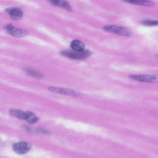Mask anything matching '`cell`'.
<instances>
[{"instance_id": "2", "label": "cell", "mask_w": 158, "mask_h": 158, "mask_svg": "<svg viewBox=\"0 0 158 158\" xmlns=\"http://www.w3.org/2000/svg\"><path fill=\"white\" fill-rule=\"evenodd\" d=\"M107 31L119 35L129 36L132 34V31L127 28L116 25H106L103 27Z\"/></svg>"}, {"instance_id": "14", "label": "cell", "mask_w": 158, "mask_h": 158, "mask_svg": "<svg viewBox=\"0 0 158 158\" xmlns=\"http://www.w3.org/2000/svg\"><path fill=\"white\" fill-rule=\"evenodd\" d=\"M143 24L147 26H155L158 25V21L152 20H145L142 22Z\"/></svg>"}, {"instance_id": "9", "label": "cell", "mask_w": 158, "mask_h": 158, "mask_svg": "<svg viewBox=\"0 0 158 158\" xmlns=\"http://www.w3.org/2000/svg\"><path fill=\"white\" fill-rule=\"evenodd\" d=\"M50 1L53 5L60 6L69 11L72 10L70 4L66 1L53 0Z\"/></svg>"}, {"instance_id": "1", "label": "cell", "mask_w": 158, "mask_h": 158, "mask_svg": "<svg viewBox=\"0 0 158 158\" xmlns=\"http://www.w3.org/2000/svg\"><path fill=\"white\" fill-rule=\"evenodd\" d=\"M91 54V52L87 49L82 51H63L60 52V54L63 56L76 60L85 59L89 56Z\"/></svg>"}, {"instance_id": "3", "label": "cell", "mask_w": 158, "mask_h": 158, "mask_svg": "<svg viewBox=\"0 0 158 158\" xmlns=\"http://www.w3.org/2000/svg\"><path fill=\"white\" fill-rule=\"evenodd\" d=\"M128 77L136 81L142 82H158V75L131 74Z\"/></svg>"}, {"instance_id": "6", "label": "cell", "mask_w": 158, "mask_h": 158, "mask_svg": "<svg viewBox=\"0 0 158 158\" xmlns=\"http://www.w3.org/2000/svg\"><path fill=\"white\" fill-rule=\"evenodd\" d=\"M5 29L9 34L15 37H23L28 34L27 31L14 27L11 24L6 26Z\"/></svg>"}, {"instance_id": "4", "label": "cell", "mask_w": 158, "mask_h": 158, "mask_svg": "<svg viewBox=\"0 0 158 158\" xmlns=\"http://www.w3.org/2000/svg\"><path fill=\"white\" fill-rule=\"evenodd\" d=\"M48 89L49 91L54 93L65 95L78 96L81 94V93L77 91L67 88L51 87H49Z\"/></svg>"}, {"instance_id": "13", "label": "cell", "mask_w": 158, "mask_h": 158, "mask_svg": "<svg viewBox=\"0 0 158 158\" xmlns=\"http://www.w3.org/2000/svg\"><path fill=\"white\" fill-rule=\"evenodd\" d=\"M26 73L29 75L37 78H42L43 75L40 73L31 69H26Z\"/></svg>"}, {"instance_id": "7", "label": "cell", "mask_w": 158, "mask_h": 158, "mask_svg": "<svg viewBox=\"0 0 158 158\" xmlns=\"http://www.w3.org/2000/svg\"><path fill=\"white\" fill-rule=\"evenodd\" d=\"M5 10L13 19L19 20L21 19L23 17V11L19 7H10L7 8Z\"/></svg>"}, {"instance_id": "11", "label": "cell", "mask_w": 158, "mask_h": 158, "mask_svg": "<svg viewBox=\"0 0 158 158\" xmlns=\"http://www.w3.org/2000/svg\"><path fill=\"white\" fill-rule=\"evenodd\" d=\"M10 115L22 120H25V112L19 109H12L10 110Z\"/></svg>"}, {"instance_id": "12", "label": "cell", "mask_w": 158, "mask_h": 158, "mask_svg": "<svg viewBox=\"0 0 158 158\" xmlns=\"http://www.w3.org/2000/svg\"><path fill=\"white\" fill-rule=\"evenodd\" d=\"M25 120L29 124H32L36 123L39 120V118L33 112L31 111L25 112Z\"/></svg>"}, {"instance_id": "10", "label": "cell", "mask_w": 158, "mask_h": 158, "mask_svg": "<svg viewBox=\"0 0 158 158\" xmlns=\"http://www.w3.org/2000/svg\"><path fill=\"white\" fill-rule=\"evenodd\" d=\"M71 48L75 51H82L85 50V45L81 41L75 40H73L70 44Z\"/></svg>"}, {"instance_id": "5", "label": "cell", "mask_w": 158, "mask_h": 158, "mask_svg": "<svg viewBox=\"0 0 158 158\" xmlns=\"http://www.w3.org/2000/svg\"><path fill=\"white\" fill-rule=\"evenodd\" d=\"M14 151L19 154H23L28 152L31 148V145L24 141H19L15 143L12 146Z\"/></svg>"}, {"instance_id": "8", "label": "cell", "mask_w": 158, "mask_h": 158, "mask_svg": "<svg viewBox=\"0 0 158 158\" xmlns=\"http://www.w3.org/2000/svg\"><path fill=\"white\" fill-rule=\"evenodd\" d=\"M124 1L131 4L147 6H152L154 5L153 2L149 0H126Z\"/></svg>"}]
</instances>
